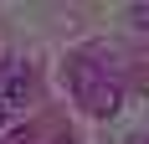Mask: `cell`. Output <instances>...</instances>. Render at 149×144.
Listing matches in <instances>:
<instances>
[{"instance_id":"obj_5","label":"cell","mask_w":149,"mask_h":144,"mask_svg":"<svg viewBox=\"0 0 149 144\" xmlns=\"http://www.w3.org/2000/svg\"><path fill=\"white\" fill-rule=\"evenodd\" d=\"M57 144H72V139H57Z\"/></svg>"},{"instance_id":"obj_6","label":"cell","mask_w":149,"mask_h":144,"mask_svg":"<svg viewBox=\"0 0 149 144\" xmlns=\"http://www.w3.org/2000/svg\"><path fill=\"white\" fill-rule=\"evenodd\" d=\"M139 144H149V139H139Z\"/></svg>"},{"instance_id":"obj_3","label":"cell","mask_w":149,"mask_h":144,"mask_svg":"<svg viewBox=\"0 0 149 144\" xmlns=\"http://www.w3.org/2000/svg\"><path fill=\"white\" fill-rule=\"evenodd\" d=\"M129 21H134L139 31H149V0H139V5H129Z\"/></svg>"},{"instance_id":"obj_4","label":"cell","mask_w":149,"mask_h":144,"mask_svg":"<svg viewBox=\"0 0 149 144\" xmlns=\"http://www.w3.org/2000/svg\"><path fill=\"white\" fill-rule=\"evenodd\" d=\"M0 124H5V103H0Z\"/></svg>"},{"instance_id":"obj_2","label":"cell","mask_w":149,"mask_h":144,"mask_svg":"<svg viewBox=\"0 0 149 144\" xmlns=\"http://www.w3.org/2000/svg\"><path fill=\"white\" fill-rule=\"evenodd\" d=\"M31 87H36V77H31L26 62H0V103L5 108H26Z\"/></svg>"},{"instance_id":"obj_1","label":"cell","mask_w":149,"mask_h":144,"mask_svg":"<svg viewBox=\"0 0 149 144\" xmlns=\"http://www.w3.org/2000/svg\"><path fill=\"white\" fill-rule=\"evenodd\" d=\"M67 82H72V98L82 103V113H93V118L118 113V103H123V82H118V77H113L98 57H72Z\"/></svg>"}]
</instances>
